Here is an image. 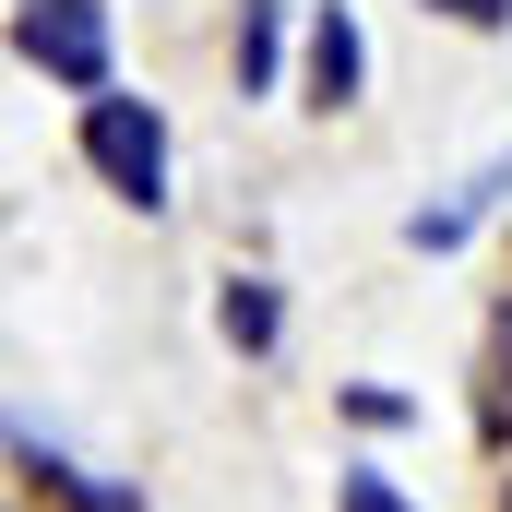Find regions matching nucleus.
I'll return each mask as SVG.
<instances>
[{
  "instance_id": "nucleus-6",
  "label": "nucleus",
  "mask_w": 512,
  "mask_h": 512,
  "mask_svg": "<svg viewBox=\"0 0 512 512\" xmlns=\"http://www.w3.org/2000/svg\"><path fill=\"white\" fill-rule=\"evenodd\" d=\"M239 84H274V0H251V12H239Z\"/></svg>"
},
{
  "instance_id": "nucleus-2",
  "label": "nucleus",
  "mask_w": 512,
  "mask_h": 512,
  "mask_svg": "<svg viewBox=\"0 0 512 512\" xmlns=\"http://www.w3.org/2000/svg\"><path fill=\"white\" fill-rule=\"evenodd\" d=\"M24 60L72 96H108V0H24Z\"/></svg>"
},
{
  "instance_id": "nucleus-4",
  "label": "nucleus",
  "mask_w": 512,
  "mask_h": 512,
  "mask_svg": "<svg viewBox=\"0 0 512 512\" xmlns=\"http://www.w3.org/2000/svg\"><path fill=\"white\" fill-rule=\"evenodd\" d=\"M215 322H227V346H251V358H262V346H274V286H262V274H239Z\"/></svg>"
},
{
  "instance_id": "nucleus-5",
  "label": "nucleus",
  "mask_w": 512,
  "mask_h": 512,
  "mask_svg": "<svg viewBox=\"0 0 512 512\" xmlns=\"http://www.w3.org/2000/svg\"><path fill=\"white\" fill-rule=\"evenodd\" d=\"M24 465H36V477H48V489H60V501H84V512H131L120 489H96V477H84V465H60V453H48V441H36V429H24Z\"/></svg>"
},
{
  "instance_id": "nucleus-7",
  "label": "nucleus",
  "mask_w": 512,
  "mask_h": 512,
  "mask_svg": "<svg viewBox=\"0 0 512 512\" xmlns=\"http://www.w3.org/2000/svg\"><path fill=\"white\" fill-rule=\"evenodd\" d=\"M334 512H405V501H393V477H370V465H358V477L334 489Z\"/></svg>"
},
{
  "instance_id": "nucleus-1",
  "label": "nucleus",
  "mask_w": 512,
  "mask_h": 512,
  "mask_svg": "<svg viewBox=\"0 0 512 512\" xmlns=\"http://www.w3.org/2000/svg\"><path fill=\"white\" fill-rule=\"evenodd\" d=\"M84 167L120 191V203H167V120L143 96H84Z\"/></svg>"
},
{
  "instance_id": "nucleus-10",
  "label": "nucleus",
  "mask_w": 512,
  "mask_h": 512,
  "mask_svg": "<svg viewBox=\"0 0 512 512\" xmlns=\"http://www.w3.org/2000/svg\"><path fill=\"white\" fill-rule=\"evenodd\" d=\"M501 512H512V501H501Z\"/></svg>"
},
{
  "instance_id": "nucleus-9",
  "label": "nucleus",
  "mask_w": 512,
  "mask_h": 512,
  "mask_svg": "<svg viewBox=\"0 0 512 512\" xmlns=\"http://www.w3.org/2000/svg\"><path fill=\"white\" fill-rule=\"evenodd\" d=\"M453 24H512V0H441Z\"/></svg>"
},
{
  "instance_id": "nucleus-3",
  "label": "nucleus",
  "mask_w": 512,
  "mask_h": 512,
  "mask_svg": "<svg viewBox=\"0 0 512 512\" xmlns=\"http://www.w3.org/2000/svg\"><path fill=\"white\" fill-rule=\"evenodd\" d=\"M358 72H370V36H358V12L334 0V12L310 24V84H322V108H346V96H358Z\"/></svg>"
},
{
  "instance_id": "nucleus-8",
  "label": "nucleus",
  "mask_w": 512,
  "mask_h": 512,
  "mask_svg": "<svg viewBox=\"0 0 512 512\" xmlns=\"http://www.w3.org/2000/svg\"><path fill=\"white\" fill-rule=\"evenodd\" d=\"M489 393H501V405H512V298H501V310H489Z\"/></svg>"
}]
</instances>
